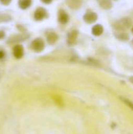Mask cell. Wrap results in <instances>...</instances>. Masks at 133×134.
I'll return each instance as SVG.
<instances>
[{
  "label": "cell",
  "mask_w": 133,
  "mask_h": 134,
  "mask_svg": "<svg viewBox=\"0 0 133 134\" xmlns=\"http://www.w3.org/2000/svg\"><path fill=\"white\" fill-rule=\"evenodd\" d=\"M132 25V20L129 17H123L118 20H115L112 27L117 31H125L131 27Z\"/></svg>",
  "instance_id": "6da1fadb"
},
{
  "label": "cell",
  "mask_w": 133,
  "mask_h": 134,
  "mask_svg": "<svg viewBox=\"0 0 133 134\" xmlns=\"http://www.w3.org/2000/svg\"><path fill=\"white\" fill-rule=\"evenodd\" d=\"M31 49L35 53H41L45 49V42L42 38H37L34 39L31 43Z\"/></svg>",
  "instance_id": "7a4b0ae2"
},
{
  "label": "cell",
  "mask_w": 133,
  "mask_h": 134,
  "mask_svg": "<svg viewBox=\"0 0 133 134\" xmlns=\"http://www.w3.org/2000/svg\"><path fill=\"white\" fill-rule=\"evenodd\" d=\"M29 35L28 34H17V35H13L11 37L9 38V39L7 40V43L8 44H15V43H18L23 41L27 40L29 38Z\"/></svg>",
  "instance_id": "3957f363"
},
{
  "label": "cell",
  "mask_w": 133,
  "mask_h": 134,
  "mask_svg": "<svg viewBox=\"0 0 133 134\" xmlns=\"http://www.w3.org/2000/svg\"><path fill=\"white\" fill-rule=\"evenodd\" d=\"M48 17V13L47 10L43 7H38L36 9L34 13V19L37 21L43 20L44 19Z\"/></svg>",
  "instance_id": "277c9868"
},
{
  "label": "cell",
  "mask_w": 133,
  "mask_h": 134,
  "mask_svg": "<svg viewBox=\"0 0 133 134\" xmlns=\"http://www.w3.org/2000/svg\"><path fill=\"white\" fill-rule=\"evenodd\" d=\"M98 19V15L96 13L92 11V10H87L86 13L83 16V20L85 23L91 24L95 23Z\"/></svg>",
  "instance_id": "5b68a950"
},
{
  "label": "cell",
  "mask_w": 133,
  "mask_h": 134,
  "mask_svg": "<svg viewBox=\"0 0 133 134\" xmlns=\"http://www.w3.org/2000/svg\"><path fill=\"white\" fill-rule=\"evenodd\" d=\"M78 37V30H72L68 32L67 35V43L70 46H73L76 44L77 39Z\"/></svg>",
  "instance_id": "8992f818"
},
{
  "label": "cell",
  "mask_w": 133,
  "mask_h": 134,
  "mask_svg": "<svg viewBox=\"0 0 133 134\" xmlns=\"http://www.w3.org/2000/svg\"><path fill=\"white\" fill-rule=\"evenodd\" d=\"M57 20H58V22L60 24H67L69 21V16L67 14V13L63 9H59L58 11V13H57Z\"/></svg>",
  "instance_id": "52a82bcc"
},
{
  "label": "cell",
  "mask_w": 133,
  "mask_h": 134,
  "mask_svg": "<svg viewBox=\"0 0 133 134\" xmlns=\"http://www.w3.org/2000/svg\"><path fill=\"white\" fill-rule=\"evenodd\" d=\"M13 53L15 58L16 59H20L24 57V49L23 46L17 44L16 46H14L13 49Z\"/></svg>",
  "instance_id": "ba28073f"
},
{
  "label": "cell",
  "mask_w": 133,
  "mask_h": 134,
  "mask_svg": "<svg viewBox=\"0 0 133 134\" xmlns=\"http://www.w3.org/2000/svg\"><path fill=\"white\" fill-rule=\"evenodd\" d=\"M65 2L67 5L74 10L78 9L83 3V0H66Z\"/></svg>",
  "instance_id": "9c48e42d"
},
{
  "label": "cell",
  "mask_w": 133,
  "mask_h": 134,
  "mask_svg": "<svg viewBox=\"0 0 133 134\" xmlns=\"http://www.w3.org/2000/svg\"><path fill=\"white\" fill-rule=\"evenodd\" d=\"M58 38H59L58 35L53 31H50L46 35V40L49 45H54L58 40Z\"/></svg>",
  "instance_id": "30bf717a"
},
{
  "label": "cell",
  "mask_w": 133,
  "mask_h": 134,
  "mask_svg": "<svg viewBox=\"0 0 133 134\" xmlns=\"http://www.w3.org/2000/svg\"><path fill=\"white\" fill-rule=\"evenodd\" d=\"M114 35L117 39L122 41V42H126V41L129 40V38H130L129 35L125 31H116V32H114Z\"/></svg>",
  "instance_id": "8fae6325"
},
{
  "label": "cell",
  "mask_w": 133,
  "mask_h": 134,
  "mask_svg": "<svg viewBox=\"0 0 133 134\" xmlns=\"http://www.w3.org/2000/svg\"><path fill=\"white\" fill-rule=\"evenodd\" d=\"M103 33V27L101 24H97L92 27V34L94 36H100Z\"/></svg>",
  "instance_id": "7c38bea8"
},
{
  "label": "cell",
  "mask_w": 133,
  "mask_h": 134,
  "mask_svg": "<svg viewBox=\"0 0 133 134\" xmlns=\"http://www.w3.org/2000/svg\"><path fill=\"white\" fill-rule=\"evenodd\" d=\"M100 6L103 9H111L113 6L111 0H96Z\"/></svg>",
  "instance_id": "4fadbf2b"
},
{
  "label": "cell",
  "mask_w": 133,
  "mask_h": 134,
  "mask_svg": "<svg viewBox=\"0 0 133 134\" xmlns=\"http://www.w3.org/2000/svg\"><path fill=\"white\" fill-rule=\"evenodd\" d=\"M32 4V0H18V5L21 9H28Z\"/></svg>",
  "instance_id": "5bb4252c"
},
{
  "label": "cell",
  "mask_w": 133,
  "mask_h": 134,
  "mask_svg": "<svg viewBox=\"0 0 133 134\" xmlns=\"http://www.w3.org/2000/svg\"><path fill=\"white\" fill-rule=\"evenodd\" d=\"M12 20V16L5 13H0V23L9 22Z\"/></svg>",
  "instance_id": "9a60e30c"
},
{
  "label": "cell",
  "mask_w": 133,
  "mask_h": 134,
  "mask_svg": "<svg viewBox=\"0 0 133 134\" xmlns=\"http://www.w3.org/2000/svg\"><path fill=\"white\" fill-rule=\"evenodd\" d=\"M122 100H123L127 105H129L132 109H133V103H132L131 101H129V100H127V99H125V98H122Z\"/></svg>",
  "instance_id": "2e32d148"
},
{
  "label": "cell",
  "mask_w": 133,
  "mask_h": 134,
  "mask_svg": "<svg viewBox=\"0 0 133 134\" xmlns=\"http://www.w3.org/2000/svg\"><path fill=\"white\" fill-rule=\"evenodd\" d=\"M11 1H12V0H0V2H1L2 5H8L10 4Z\"/></svg>",
  "instance_id": "e0dca14e"
},
{
  "label": "cell",
  "mask_w": 133,
  "mask_h": 134,
  "mask_svg": "<svg viewBox=\"0 0 133 134\" xmlns=\"http://www.w3.org/2000/svg\"><path fill=\"white\" fill-rule=\"evenodd\" d=\"M5 57V53L3 50H0V60L4 59Z\"/></svg>",
  "instance_id": "ac0fdd59"
},
{
  "label": "cell",
  "mask_w": 133,
  "mask_h": 134,
  "mask_svg": "<svg viewBox=\"0 0 133 134\" xmlns=\"http://www.w3.org/2000/svg\"><path fill=\"white\" fill-rule=\"evenodd\" d=\"M41 1L45 4H50L53 2V0H41Z\"/></svg>",
  "instance_id": "d6986e66"
},
{
  "label": "cell",
  "mask_w": 133,
  "mask_h": 134,
  "mask_svg": "<svg viewBox=\"0 0 133 134\" xmlns=\"http://www.w3.org/2000/svg\"><path fill=\"white\" fill-rule=\"evenodd\" d=\"M5 32L4 31H0V39H2V38H3L4 37H5Z\"/></svg>",
  "instance_id": "ffe728a7"
},
{
  "label": "cell",
  "mask_w": 133,
  "mask_h": 134,
  "mask_svg": "<svg viewBox=\"0 0 133 134\" xmlns=\"http://www.w3.org/2000/svg\"><path fill=\"white\" fill-rule=\"evenodd\" d=\"M129 81H130V82H131L133 84V76H132V77H130V78H129Z\"/></svg>",
  "instance_id": "44dd1931"
},
{
  "label": "cell",
  "mask_w": 133,
  "mask_h": 134,
  "mask_svg": "<svg viewBox=\"0 0 133 134\" xmlns=\"http://www.w3.org/2000/svg\"><path fill=\"white\" fill-rule=\"evenodd\" d=\"M132 34H133V27H132Z\"/></svg>",
  "instance_id": "7402d4cb"
},
{
  "label": "cell",
  "mask_w": 133,
  "mask_h": 134,
  "mask_svg": "<svg viewBox=\"0 0 133 134\" xmlns=\"http://www.w3.org/2000/svg\"><path fill=\"white\" fill-rule=\"evenodd\" d=\"M132 46H133V40H132Z\"/></svg>",
  "instance_id": "603a6c76"
},
{
  "label": "cell",
  "mask_w": 133,
  "mask_h": 134,
  "mask_svg": "<svg viewBox=\"0 0 133 134\" xmlns=\"http://www.w3.org/2000/svg\"><path fill=\"white\" fill-rule=\"evenodd\" d=\"M114 1H117V0H114Z\"/></svg>",
  "instance_id": "cb8c5ba5"
}]
</instances>
